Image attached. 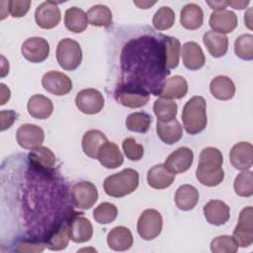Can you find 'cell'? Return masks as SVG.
Instances as JSON below:
<instances>
[{
  "label": "cell",
  "instance_id": "cell-11",
  "mask_svg": "<svg viewBox=\"0 0 253 253\" xmlns=\"http://www.w3.org/2000/svg\"><path fill=\"white\" fill-rule=\"evenodd\" d=\"M61 19L60 9L55 1H44L40 4L35 12V20L42 29L49 30L56 27Z\"/></svg>",
  "mask_w": 253,
  "mask_h": 253
},
{
  "label": "cell",
  "instance_id": "cell-27",
  "mask_svg": "<svg viewBox=\"0 0 253 253\" xmlns=\"http://www.w3.org/2000/svg\"><path fill=\"white\" fill-rule=\"evenodd\" d=\"M29 161L30 163L42 170V171H46V170H50L53 168V166L55 165V155L54 153L46 146H42L40 145L36 148H33L29 155H28Z\"/></svg>",
  "mask_w": 253,
  "mask_h": 253
},
{
  "label": "cell",
  "instance_id": "cell-14",
  "mask_svg": "<svg viewBox=\"0 0 253 253\" xmlns=\"http://www.w3.org/2000/svg\"><path fill=\"white\" fill-rule=\"evenodd\" d=\"M16 139L19 145L25 149L36 148L43 142V129L34 124L22 125L16 132Z\"/></svg>",
  "mask_w": 253,
  "mask_h": 253
},
{
  "label": "cell",
  "instance_id": "cell-4",
  "mask_svg": "<svg viewBox=\"0 0 253 253\" xmlns=\"http://www.w3.org/2000/svg\"><path fill=\"white\" fill-rule=\"evenodd\" d=\"M138 172L131 168H126L119 173L108 176L104 181L105 193L113 198H122L131 194L138 187Z\"/></svg>",
  "mask_w": 253,
  "mask_h": 253
},
{
  "label": "cell",
  "instance_id": "cell-40",
  "mask_svg": "<svg viewBox=\"0 0 253 253\" xmlns=\"http://www.w3.org/2000/svg\"><path fill=\"white\" fill-rule=\"evenodd\" d=\"M175 22V13L168 6L160 7L152 18L153 27L158 31L170 29Z\"/></svg>",
  "mask_w": 253,
  "mask_h": 253
},
{
  "label": "cell",
  "instance_id": "cell-37",
  "mask_svg": "<svg viewBox=\"0 0 253 253\" xmlns=\"http://www.w3.org/2000/svg\"><path fill=\"white\" fill-rule=\"evenodd\" d=\"M89 24L96 27H109L112 24V11L106 5L98 4L92 6L87 12Z\"/></svg>",
  "mask_w": 253,
  "mask_h": 253
},
{
  "label": "cell",
  "instance_id": "cell-29",
  "mask_svg": "<svg viewBox=\"0 0 253 253\" xmlns=\"http://www.w3.org/2000/svg\"><path fill=\"white\" fill-rule=\"evenodd\" d=\"M162 51L164 64L167 69H174L179 64L181 44L178 39L169 36H162Z\"/></svg>",
  "mask_w": 253,
  "mask_h": 253
},
{
  "label": "cell",
  "instance_id": "cell-35",
  "mask_svg": "<svg viewBox=\"0 0 253 253\" xmlns=\"http://www.w3.org/2000/svg\"><path fill=\"white\" fill-rule=\"evenodd\" d=\"M87 14L78 7H70L65 11L64 25L67 30L73 33H82L88 26Z\"/></svg>",
  "mask_w": 253,
  "mask_h": 253
},
{
  "label": "cell",
  "instance_id": "cell-15",
  "mask_svg": "<svg viewBox=\"0 0 253 253\" xmlns=\"http://www.w3.org/2000/svg\"><path fill=\"white\" fill-rule=\"evenodd\" d=\"M231 165L237 170H248L253 164V146L250 142L241 141L234 144L229 152Z\"/></svg>",
  "mask_w": 253,
  "mask_h": 253
},
{
  "label": "cell",
  "instance_id": "cell-3",
  "mask_svg": "<svg viewBox=\"0 0 253 253\" xmlns=\"http://www.w3.org/2000/svg\"><path fill=\"white\" fill-rule=\"evenodd\" d=\"M182 122L186 131L190 134L202 132L208 124L207 103L204 97L194 96L184 106Z\"/></svg>",
  "mask_w": 253,
  "mask_h": 253
},
{
  "label": "cell",
  "instance_id": "cell-9",
  "mask_svg": "<svg viewBox=\"0 0 253 253\" xmlns=\"http://www.w3.org/2000/svg\"><path fill=\"white\" fill-rule=\"evenodd\" d=\"M105 104L102 93L94 88L83 89L77 93L75 105L83 114L95 115L101 112Z\"/></svg>",
  "mask_w": 253,
  "mask_h": 253
},
{
  "label": "cell",
  "instance_id": "cell-20",
  "mask_svg": "<svg viewBox=\"0 0 253 253\" xmlns=\"http://www.w3.org/2000/svg\"><path fill=\"white\" fill-rule=\"evenodd\" d=\"M182 59L186 68L198 70L206 63V56L202 47L195 42H187L182 46Z\"/></svg>",
  "mask_w": 253,
  "mask_h": 253
},
{
  "label": "cell",
  "instance_id": "cell-2",
  "mask_svg": "<svg viewBox=\"0 0 253 253\" xmlns=\"http://www.w3.org/2000/svg\"><path fill=\"white\" fill-rule=\"evenodd\" d=\"M222 162L223 156L220 150L211 146L204 148L200 153L196 170L198 181L207 187L219 185L224 179Z\"/></svg>",
  "mask_w": 253,
  "mask_h": 253
},
{
  "label": "cell",
  "instance_id": "cell-47",
  "mask_svg": "<svg viewBox=\"0 0 253 253\" xmlns=\"http://www.w3.org/2000/svg\"><path fill=\"white\" fill-rule=\"evenodd\" d=\"M18 114L15 113L12 110H4L1 111L0 113V117H1V130H5L7 128H9L14 122L17 120L18 118Z\"/></svg>",
  "mask_w": 253,
  "mask_h": 253
},
{
  "label": "cell",
  "instance_id": "cell-45",
  "mask_svg": "<svg viewBox=\"0 0 253 253\" xmlns=\"http://www.w3.org/2000/svg\"><path fill=\"white\" fill-rule=\"evenodd\" d=\"M31 6V1L29 0H11L8 2V13H10L14 18L24 17Z\"/></svg>",
  "mask_w": 253,
  "mask_h": 253
},
{
  "label": "cell",
  "instance_id": "cell-33",
  "mask_svg": "<svg viewBox=\"0 0 253 253\" xmlns=\"http://www.w3.org/2000/svg\"><path fill=\"white\" fill-rule=\"evenodd\" d=\"M106 141L107 136L101 130L90 129L82 137V150L90 158L97 159L99 150Z\"/></svg>",
  "mask_w": 253,
  "mask_h": 253
},
{
  "label": "cell",
  "instance_id": "cell-5",
  "mask_svg": "<svg viewBox=\"0 0 253 253\" xmlns=\"http://www.w3.org/2000/svg\"><path fill=\"white\" fill-rule=\"evenodd\" d=\"M56 60L64 70H75L82 61L80 44L70 38L61 40L56 46Z\"/></svg>",
  "mask_w": 253,
  "mask_h": 253
},
{
  "label": "cell",
  "instance_id": "cell-16",
  "mask_svg": "<svg viewBox=\"0 0 253 253\" xmlns=\"http://www.w3.org/2000/svg\"><path fill=\"white\" fill-rule=\"evenodd\" d=\"M209 24L213 32L225 35L235 30L238 25V19L233 11L223 9L212 12Z\"/></svg>",
  "mask_w": 253,
  "mask_h": 253
},
{
  "label": "cell",
  "instance_id": "cell-7",
  "mask_svg": "<svg viewBox=\"0 0 253 253\" xmlns=\"http://www.w3.org/2000/svg\"><path fill=\"white\" fill-rule=\"evenodd\" d=\"M163 220L160 212L154 209H146L137 220V232L144 240L156 238L162 230Z\"/></svg>",
  "mask_w": 253,
  "mask_h": 253
},
{
  "label": "cell",
  "instance_id": "cell-26",
  "mask_svg": "<svg viewBox=\"0 0 253 253\" xmlns=\"http://www.w3.org/2000/svg\"><path fill=\"white\" fill-rule=\"evenodd\" d=\"M156 131L159 138L169 145L176 143L183 136V127L176 119L170 122L157 121Z\"/></svg>",
  "mask_w": 253,
  "mask_h": 253
},
{
  "label": "cell",
  "instance_id": "cell-44",
  "mask_svg": "<svg viewBox=\"0 0 253 253\" xmlns=\"http://www.w3.org/2000/svg\"><path fill=\"white\" fill-rule=\"evenodd\" d=\"M123 150L126 158L131 161L140 160L143 156V147L138 144L133 138L127 137L123 141Z\"/></svg>",
  "mask_w": 253,
  "mask_h": 253
},
{
  "label": "cell",
  "instance_id": "cell-6",
  "mask_svg": "<svg viewBox=\"0 0 253 253\" xmlns=\"http://www.w3.org/2000/svg\"><path fill=\"white\" fill-rule=\"evenodd\" d=\"M149 92L142 86L133 83H125L116 91L118 102L127 108H140L149 101Z\"/></svg>",
  "mask_w": 253,
  "mask_h": 253
},
{
  "label": "cell",
  "instance_id": "cell-30",
  "mask_svg": "<svg viewBox=\"0 0 253 253\" xmlns=\"http://www.w3.org/2000/svg\"><path fill=\"white\" fill-rule=\"evenodd\" d=\"M204 22V13L202 8L195 4L185 5L180 13V23L187 30H197L202 27Z\"/></svg>",
  "mask_w": 253,
  "mask_h": 253
},
{
  "label": "cell",
  "instance_id": "cell-24",
  "mask_svg": "<svg viewBox=\"0 0 253 253\" xmlns=\"http://www.w3.org/2000/svg\"><path fill=\"white\" fill-rule=\"evenodd\" d=\"M27 109L31 117L39 120H45L52 114L53 105L49 98L42 94H36L29 99Z\"/></svg>",
  "mask_w": 253,
  "mask_h": 253
},
{
  "label": "cell",
  "instance_id": "cell-17",
  "mask_svg": "<svg viewBox=\"0 0 253 253\" xmlns=\"http://www.w3.org/2000/svg\"><path fill=\"white\" fill-rule=\"evenodd\" d=\"M69 238L76 243L87 242L93 235V226L90 220L82 215H74L68 221Z\"/></svg>",
  "mask_w": 253,
  "mask_h": 253
},
{
  "label": "cell",
  "instance_id": "cell-10",
  "mask_svg": "<svg viewBox=\"0 0 253 253\" xmlns=\"http://www.w3.org/2000/svg\"><path fill=\"white\" fill-rule=\"evenodd\" d=\"M71 199L76 208L88 210L91 209L97 202L98 190L93 183L81 181L72 187Z\"/></svg>",
  "mask_w": 253,
  "mask_h": 253
},
{
  "label": "cell",
  "instance_id": "cell-38",
  "mask_svg": "<svg viewBox=\"0 0 253 253\" xmlns=\"http://www.w3.org/2000/svg\"><path fill=\"white\" fill-rule=\"evenodd\" d=\"M152 122L149 114L144 112H135L129 114L126 119V126L128 130L138 133H145Z\"/></svg>",
  "mask_w": 253,
  "mask_h": 253
},
{
  "label": "cell",
  "instance_id": "cell-34",
  "mask_svg": "<svg viewBox=\"0 0 253 253\" xmlns=\"http://www.w3.org/2000/svg\"><path fill=\"white\" fill-rule=\"evenodd\" d=\"M210 91L211 95L217 100L226 101L234 96L235 85L229 77L218 75L211 81Z\"/></svg>",
  "mask_w": 253,
  "mask_h": 253
},
{
  "label": "cell",
  "instance_id": "cell-43",
  "mask_svg": "<svg viewBox=\"0 0 253 253\" xmlns=\"http://www.w3.org/2000/svg\"><path fill=\"white\" fill-rule=\"evenodd\" d=\"M211 250L213 253H235L238 245L232 236L219 235L211 241Z\"/></svg>",
  "mask_w": 253,
  "mask_h": 253
},
{
  "label": "cell",
  "instance_id": "cell-8",
  "mask_svg": "<svg viewBox=\"0 0 253 253\" xmlns=\"http://www.w3.org/2000/svg\"><path fill=\"white\" fill-rule=\"evenodd\" d=\"M253 209H242L238 217V223L233 230L232 237L240 247H249L253 243Z\"/></svg>",
  "mask_w": 253,
  "mask_h": 253
},
{
  "label": "cell",
  "instance_id": "cell-36",
  "mask_svg": "<svg viewBox=\"0 0 253 253\" xmlns=\"http://www.w3.org/2000/svg\"><path fill=\"white\" fill-rule=\"evenodd\" d=\"M178 106L173 100L158 98L153 104V112L157 117V121L170 122L176 119Z\"/></svg>",
  "mask_w": 253,
  "mask_h": 253
},
{
  "label": "cell",
  "instance_id": "cell-48",
  "mask_svg": "<svg viewBox=\"0 0 253 253\" xmlns=\"http://www.w3.org/2000/svg\"><path fill=\"white\" fill-rule=\"evenodd\" d=\"M207 4H208L212 10H215V11L223 10V9H225L226 6H227V2H226V1H208Z\"/></svg>",
  "mask_w": 253,
  "mask_h": 253
},
{
  "label": "cell",
  "instance_id": "cell-49",
  "mask_svg": "<svg viewBox=\"0 0 253 253\" xmlns=\"http://www.w3.org/2000/svg\"><path fill=\"white\" fill-rule=\"evenodd\" d=\"M226 2H227V5L231 6L234 9H238V10L245 9V7L250 3V1H248V0H246V1H226Z\"/></svg>",
  "mask_w": 253,
  "mask_h": 253
},
{
  "label": "cell",
  "instance_id": "cell-13",
  "mask_svg": "<svg viewBox=\"0 0 253 253\" xmlns=\"http://www.w3.org/2000/svg\"><path fill=\"white\" fill-rule=\"evenodd\" d=\"M42 85L44 90L55 96L66 95L72 90L71 79L66 74L54 70L43 74Z\"/></svg>",
  "mask_w": 253,
  "mask_h": 253
},
{
  "label": "cell",
  "instance_id": "cell-46",
  "mask_svg": "<svg viewBox=\"0 0 253 253\" xmlns=\"http://www.w3.org/2000/svg\"><path fill=\"white\" fill-rule=\"evenodd\" d=\"M45 243L35 240H24L17 243L16 250L19 252H42Z\"/></svg>",
  "mask_w": 253,
  "mask_h": 253
},
{
  "label": "cell",
  "instance_id": "cell-12",
  "mask_svg": "<svg viewBox=\"0 0 253 253\" xmlns=\"http://www.w3.org/2000/svg\"><path fill=\"white\" fill-rule=\"evenodd\" d=\"M21 51L28 61L33 63L42 62L49 54V43L43 38L32 37L23 42Z\"/></svg>",
  "mask_w": 253,
  "mask_h": 253
},
{
  "label": "cell",
  "instance_id": "cell-32",
  "mask_svg": "<svg viewBox=\"0 0 253 253\" xmlns=\"http://www.w3.org/2000/svg\"><path fill=\"white\" fill-rule=\"evenodd\" d=\"M199 198V191L194 186L185 184L177 189L175 194V204L181 211H191L197 206Z\"/></svg>",
  "mask_w": 253,
  "mask_h": 253
},
{
  "label": "cell",
  "instance_id": "cell-50",
  "mask_svg": "<svg viewBox=\"0 0 253 253\" xmlns=\"http://www.w3.org/2000/svg\"><path fill=\"white\" fill-rule=\"evenodd\" d=\"M244 16H245L244 21H245V24H246L247 28L249 30H252V26H251V24H252V9L249 8Z\"/></svg>",
  "mask_w": 253,
  "mask_h": 253
},
{
  "label": "cell",
  "instance_id": "cell-1",
  "mask_svg": "<svg viewBox=\"0 0 253 253\" xmlns=\"http://www.w3.org/2000/svg\"><path fill=\"white\" fill-rule=\"evenodd\" d=\"M126 45L130 50L125 45L122 53L123 71L129 74L126 83L142 86L158 96L165 83V76L170 73L164 64L161 42L143 37L131 40Z\"/></svg>",
  "mask_w": 253,
  "mask_h": 253
},
{
  "label": "cell",
  "instance_id": "cell-21",
  "mask_svg": "<svg viewBox=\"0 0 253 253\" xmlns=\"http://www.w3.org/2000/svg\"><path fill=\"white\" fill-rule=\"evenodd\" d=\"M176 174L171 172L165 164H157L151 167L147 172L148 185L157 190L168 188L175 180Z\"/></svg>",
  "mask_w": 253,
  "mask_h": 253
},
{
  "label": "cell",
  "instance_id": "cell-18",
  "mask_svg": "<svg viewBox=\"0 0 253 253\" xmlns=\"http://www.w3.org/2000/svg\"><path fill=\"white\" fill-rule=\"evenodd\" d=\"M194 153L189 147H179L174 150L165 160V166L173 173L186 172L192 166Z\"/></svg>",
  "mask_w": 253,
  "mask_h": 253
},
{
  "label": "cell",
  "instance_id": "cell-19",
  "mask_svg": "<svg viewBox=\"0 0 253 253\" xmlns=\"http://www.w3.org/2000/svg\"><path fill=\"white\" fill-rule=\"evenodd\" d=\"M207 221L213 225L224 224L230 217L229 207L220 200H211L203 208Z\"/></svg>",
  "mask_w": 253,
  "mask_h": 253
},
{
  "label": "cell",
  "instance_id": "cell-23",
  "mask_svg": "<svg viewBox=\"0 0 253 253\" xmlns=\"http://www.w3.org/2000/svg\"><path fill=\"white\" fill-rule=\"evenodd\" d=\"M97 159L108 169L120 167L124 162V156L119 146L111 141H106L100 148Z\"/></svg>",
  "mask_w": 253,
  "mask_h": 253
},
{
  "label": "cell",
  "instance_id": "cell-25",
  "mask_svg": "<svg viewBox=\"0 0 253 253\" xmlns=\"http://www.w3.org/2000/svg\"><path fill=\"white\" fill-rule=\"evenodd\" d=\"M188 92V82L181 75H174L168 78L160 93L159 96L161 98L173 100V99H182L186 96Z\"/></svg>",
  "mask_w": 253,
  "mask_h": 253
},
{
  "label": "cell",
  "instance_id": "cell-42",
  "mask_svg": "<svg viewBox=\"0 0 253 253\" xmlns=\"http://www.w3.org/2000/svg\"><path fill=\"white\" fill-rule=\"evenodd\" d=\"M118 215V209L112 203H102L93 211L94 219L101 224L113 222Z\"/></svg>",
  "mask_w": 253,
  "mask_h": 253
},
{
  "label": "cell",
  "instance_id": "cell-39",
  "mask_svg": "<svg viewBox=\"0 0 253 253\" xmlns=\"http://www.w3.org/2000/svg\"><path fill=\"white\" fill-rule=\"evenodd\" d=\"M234 192L240 197H251L253 195V173L244 170L239 173L234 180Z\"/></svg>",
  "mask_w": 253,
  "mask_h": 253
},
{
  "label": "cell",
  "instance_id": "cell-28",
  "mask_svg": "<svg viewBox=\"0 0 253 253\" xmlns=\"http://www.w3.org/2000/svg\"><path fill=\"white\" fill-rule=\"evenodd\" d=\"M68 234V223L60 222L53 229H50L47 236L45 237L44 243L49 250L59 251L67 247L69 242Z\"/></svg>",
  "mask_w": 253,
  "mask_h": 253
},
{
  "label": "cell",
  "instance_id": "cell-51",
  "mask_svg": "<svg viewBox=\"0 0 253 253\" xmlns=\"http://www.w3.org/2000/svg\"><path fill=\"white\" fill-rule=\"evenodd\" d=\"M133 3L141 9H148L149 7L154 5L156 2L155 1H152V2H150V1H133Z\"/></svg>",
  "mask_w": 253,
  "mask_h": 253
},
{
  "label": "cell",
  "instance_id": "cell-31",
  "mask_svg": "<svg viewBox=\"0 0 253 253\" xmlns=\"http://www.w3.org/2000/svg\"><path fill=\"white\" fill-rule=\"evenodd\" d=\"M203 42L213 57H221L227 51L228 39L223 34L208 31L203 36Z\"/></svg>",
  "mask_w": 253,
  "mask_h": 253
},
{
  "label": "cell",
  "instance_id": "cell-41",
  "mask_svg": "<svg viewBox=\"0 0 253 253\" xmlns=\"http://www.w3.org/2000/svg\"><path fill=\"white\" fill-rule=\"evenodd\" d=\"M235 54L244 60L253 59V36L244 34L239 36L234 42Z\"/></svg>",
  "mask_w": 253,
  "mask_h": 253
},
{
  "label": "cell",
  "instance_id": "cell-22",
  "mask_svg": "<svg viewBox=\"0 0 253 253\" xmlns=\"http://www.w3.org/2000/svg\"><path fill=\"white\" fill-rule=\"evenodd\" d=\"M107 243L109 247L115 251H126L131 247L133 237L127 227L116 226L109 231Z\"/></svg>",
  "mask_w": 253,
  "mask_h": 253
}]
</instances>
